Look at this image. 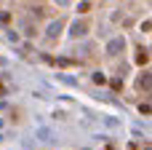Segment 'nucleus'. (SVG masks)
Segmentation results:
<instances>
[{
	"label": "nucleus",
	"mask_w": 152,
	"mask_h": 150,
	"mask_svg": "<svg viewBox=\"0 0 152 150\" xmlns=\"http://www.w3.org/2000/svg\"><path fill=\"white\" fill-rule=\"evenodd\" d=\"M0 94H3V83H0Z\"/></svg>",
	"instance_id": "nucleus-1"
}]
</instances>
